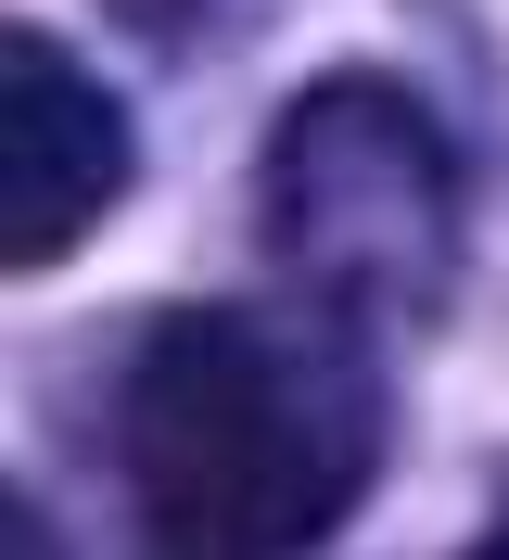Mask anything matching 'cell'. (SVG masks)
<instances>
[{"instance_id": "cell-1", "label": "cell", "mask_w": 509, "mask_h": 560, "mask_svg": "<svg viewBox=\"0 0 509 560\" xmlns=\"http://www.w3.org/2000/svg\"><path fill=\"white\" fill-rule=\"evenodd\" d=\"M370 370L332 318L178 306L115 370V471L166 560H305L370 485Z\"/></svg>"}, {"instance_id": "cell-2", "label": "cell", "mask_w": 509, "mask_h": 560, "mask_svg": "<svg viewBox=\"0 0 509 560\" xmlns=\"http://www.w3.org/2000/svg\"><path fill=\"white\" fill-rule=\"evenodd\" d=\"M459 166L395 77H319L268 140V243L332 306H407L446 268Z\"/></svg>"}, {"instance_id": "cell-3", "label": "cell", "mask_w": 509, "mask_h": 560, "mask_svg": "<svg viewBox=\"0 0 509 560\" xmlns=\"http://www.w3.org/2000/svg\"><path fill=\"white\" fill-rule=\"evenodd\" d=\"M128 191V115L51 26L0 38V255L51 268L115 217Z\"/></svg>"}]
</instances>
